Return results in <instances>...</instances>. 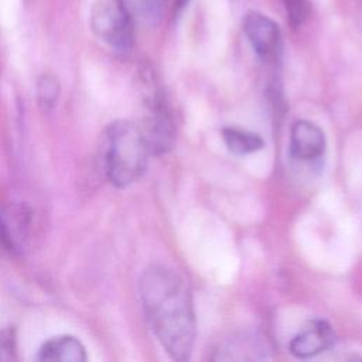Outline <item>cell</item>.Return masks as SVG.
Masks as SVG:
<instances>
[{
	"instance_id": "3",
	"label": "cell",
	"mask_w": 362,
	"mask_h": 362,
	"mask_svg": "<svg viewBox=\"0 0 362 362\" xmlns=\"http://www.w3.org/2000/svg\"><path fill=\"white\" fill-rule=\"evenodd\" d=\"M93 34L109 47L126 51L134 42V21L119 0H98L89 16Z\"/></svg>"
},
{
	"instance_id": "7",
	"label": "cell",
	"mask_w": 362,
	"mask_h": 362,
	"mask_svg": "<svg viewBox=\"0 0 362 362\" xmlns=\"http://www.w3.org/2000/svg\"><path fill=\"white\" fill-rule=\"evenodd\" d=\"M325 150V137L322 130L308 122L298 120L291 127L290 151L291 156L300 161H315Z\"/></svg>"
},
{
	"instance_id": "4",
	"label": "cell",
	"mask_w": 362,
	"mask_h": 362,
	"mask_svg": "<svg viewBox=\"0 0 362 362\" xmlns=\"http://www.w3.org/2000/svg\"><path fill=\"white\" fill-rule=\"evenodd\" d=\"M139 126L148 144L150 153L160 154L173 147L175 137L174 123L171 115L157 93L147 99L146 115Z\"/></svg>"
},
{
	"instance_id": "1",
	"label": "cell",
	"mask_w": 362,
	"mask_h": 362,
	"mask_svg": "<svg viewBox=\"0 0 362 362\" xmlns=\"http://www.w3.org/2000/svg\"><path fill=\"white\" fill-rule=\"evenodd\" d=\"M140 298L167 354L175 361H187L195 341V317L185 281L171 269L151 266L140 279Z\"/></svg>"
},
{
	"instance_id": "14",
	"label": "cell",
	"mask_w": 362,
	"mask_h": 362,
	"mask_svg": "<svg viewBox=\"0 0 362 362\" xmlns=\"http://www.w3.org/2000/svg\"><path fill=\"white\" fill-rule=\"evenodd\" d=\"M287 18L290 24L296 28L301 25L310 16V1L308 0H283Z\"/></svg>"
},
{
	"instance_id": "12",
	"label": "cell",
	"mask_w": 362,
	"mask_h": 362,
	"mask_svg": "<svg viewBox=\"0 0 362 362\" xmlns=\"http://www.w3.org/2000/svg\"><path fill=\"white\" fill-rule=\"evenodd\" d=\"M222 137L228 148L235 154H249L264 146V141L259 134L235 127H225L222 130Z\"/></svg>"
},
{
	"instance_id": "2",
	"label": "cell",
	"mask_w": 362,
	"mask_h": 362,
	"mask_svg": "<svg viewBox=\"0 0 362 362\" xmlns=\"http://www.w3.org/2000/svg\"><path fill=\"white\" fill-rule=\"evenodd\" d=\"M150 148L139 124L117 120L105 132L102 163L110 184L124 188L137 181L146 171Z\"/></svg>"
},
{
	"instance_id": "8",
	"label": "cell",
	"mask_w": 362,
	"mask_h": 362,
	"mask_svg": "<svg viewBox=\"0 0 362 362\" xmlns=\"http://www.w3.org/2000/svg\"><path fill=\"white\" fill-rule=\"evenodd\" d=\"M38 361H62V362H82L86 361V349L82 342L71 335H61L49 338L38 349Z\"/></svg>"
},
{
	"instance_id": "11",
	"label": "cell",
	"mask_w": 362,
	"mask_h": 362,
	"mask_svg": "<svg viewBox=\"0 0 362 362\" xmlns=\"http://www.w3.org/2000/svg\"><path fill=\"white\" fill-rule=\"evenodd\" d=\"M25 215L13 212L8 209H0V246L4 250L16 252L18 249V240L21 238Z\"/></svg>"
},
{
	"instance_id": "15",
	"label": "cell",
	"mask_w": 362,
	"mask_h": 362,
	"mask_svg": "<svg viewBox=\"0 0 362 362\" xmlns=\"http://www.w3.org/2000/svg\"><path fill=\"white\" fill-rule=\"evenodd\" d=\"M16 359V334L11 328L0 329V361Z\"/></svg>"
},
{
	"instance_id": "10",
	"label": "cell",
	"mask_w": 362,
	"mask_h": 362,
	"mask_svg": "<svg viewBox=\"0 0 362 362\" xmlns=\"http://www.w3.org/2000/svg\"><path fill=\"white\" fill-rule=\"evenodd\" d=\"M119 3L133 18L134 24L151 27L161 20L167 0H119Z\"/></svg>"
},
{
	"instance_id": "5",
	"label": "cell",
	"mask_w": 362,
	"mask_h": 362,
	"mask_svg": "<svg viewBox=\"0 0 362 362\" xmlns=\"http://www.w3.org/2000/svg\"><path fill=\"white\" fill-rule=\"evenodd\" d=\"M243 30L256 54L264 61H276L281 52V33L267 16L252 11L245 17Z\"/></svg>"
},
{
	"instance_id": "6",
	"label": "cell",
	"mask_w": 362,
	"mask_h": 362,
	"mask_svg": "<svg viewBox=\"0 0 362 362\" xmlns=\"http://www.w3.org/2000/svg\"><path fill=\"white\" fill-rule=\"evenodd\" d=\"M334 342L335 334L331 325L322 320H315L291 339L288 351L296 358H311L329 349Z\"/></svg>"
},
{
	"instance_id": "9",
	"label": "cell",
	"mask_w": 362,
	"mask_h": 362,
	"mask_svg": "<svg viewBox=\"0 0 362 362\" xmlns=\"http://www.w3.org/2000/svg\"><path fill=\"white\" fill-rule=\"evenodd\" d=\"M267 352L264 341L256 335H240L225 344L219 351V359L223 361H249L263 359Z\"/></svg>"
},
{
	"instance_id": "13",
	"label": "cell",
	"mask_w": 362,
	"mask_h": 362,
	"mask_svg": "<svg viewBox=\"0 0 362 362\" xmlns=\"http://www.w3.org/2000/svg\"><path fill=\"white\" fill-rule=\"evenodd\" d=\"M59 95V85L54 75L44 74L40 76L37 82V100L42 110H51Z\"/></svg>"
},
{
	"instance_id": "16",
	"label": "cell",
	"mask_w": 362,
	"mask_h": 362,
	"mask_svg": "<svg viewBox=\"0 0 362 362\" xmlns=\"http://www.w3.org/2000/svg\"><path fill=\"white\" fill-rule=\"evenodd\" d=\"M189 0H174V11L175 13H180L182 11V8L188 4Z\"/></svg>"
}]
</instances>
